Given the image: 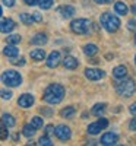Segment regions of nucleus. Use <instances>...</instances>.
<instances>
[{
	"instance_id": "8",
	"label": "nucleus",
	"mask_w": 136,
	"mask_h": 146,
	"mask_svg": "<svg viewBox=\"0 0 136 146\" xmlns=\"http://www.w3.org/2000/svg\"><path fill=\"white\" fill-rule=\"evenodd\" d=\"M54 135L60 140H69L72 137V130H70V127H67L65 124H60V126L56 127V133H54Z\"/></svg>"
},
{
	"instance_id": "22",
	"label": "nucleus",
	"mask_w": 136,
	"mask_h": 146,
	"mask_svg": "<svg viewBox=\"0 0 136 146\" xmlns=\"http://www.w3.org/2000/svg\"><path fill=\"white\" fill-rule=\"evenodd\" d=\"M2 123L6 126V127H13L16 124V120L13 118V115H10V114H3L2 115Z\"/></svg>"
},
{
	"instance_id": "28",
	"label": "nucleus",
	"mask_w": 136,
	"mask_h": 146,
	"mask_svg": "<svg viewBox=\"0 0 136 146\" xmlns=\"http://www.w3.org/2000/svg\"><path fill=\"white\" fill-rule=\"evenodd\" d=\"M38 145H41V146H51V145H53V142H51V139H50V137H48V135H44V136H41V137H40Z\"/></svg>"
},
{
	"instance_id": "12",
	"label": "nucleus",
	"mask_w": 136,
	"mask_h": 146,
	"mask_svg": "<svg viewBox=\"0 0 136 146\" xmlns=\"http://www.w3.org/2000/svg\"><path fill=\"white\" fill-rule=\"evenodd\" d=\"M59 13L63 16L65 19H69L73 15H76V9L73 7V6H70V5H65V6L59 7Z\"/></svg>"
},
{
	"instance_id": "36",
	"label": "nucleus",
	"mask_w": 136,
	"mask_h": 146,
	"mask_svg": "<svg viewBox=\"0 0 136 146\" xmlns=\"http://www.w3.org/2000/svg\"><path fill=\"white\" fill-rule=\"evenodd\" d=\"M32 16H34L35 22H41V21H43V15H40L38 12H34V13H32Z\"/></svg>"
},
{
	"instance_id": "33",
	"label": "nucleus",
	"mask_w": 136,
	"mask_h": 146,
	"mask_svg": "<svg viewBox=\"0 0 136 146\" xmlns=\"http://www.w3.org/2000/svg\"><path fill=\"white\" fill-rule=\"evenodd\" d=\"M2 3L6 7H13L15 6V0H2Z\"/></svg>"
},
{
	"instance_id": "14",
	"label": "nucleus",
	"mask_w": 136,
	"mask_h": 146,
	"mask_svg": "<svg viewBox=\"0 0 136 146\" xmlns=\"http://www.w3.org/2000/svg\"><path fill=\"white\" fill-rule=\"evenodd\" d=\"M3 54H5L6 57H9V58H15V57H18V56H19V50L16 48V45H15V44H9V45H6V47H5Z\"/></svg>"
},
{
	"instance_id": "38",
	"label": "nucleus",
	"mask_w": 136,
	"mask_h": 146,
	"mask_svg": "<svg viewBox=\"0 0 136 146\" xmlns=\"http://www.w3.org/2000/svg\"><path fill=\"white\" fill-rule=\"evenodd\" d=\"M129 129L130 130H136V115L133 120H130V123H129Z\"/></svg>"
},
{
	"instance_id": "1",
	"label": "nucleus",
	"mask_w": 136,
	"mask_h": 146,
	"mask_svg": "<svg viewBox=\"0 0 136 146\" xmlns=\"http://www.w3.org/2000/svg\"><path fill=\"white\" fill-rule=\"evenodd\" d=\"M65 88L59 83H51L48 85L44 91V95H43V100L47 102V104H51V105H56V104H60L65 98Z\"/></svg>"
},
{
	"instance_id": "3",
	"label": "nucleus",
	"mask_w": 136,
	"mask_h": 146,
	"mask_svg": "<svg viewBox=\"0 0 136 146\" xmlns=\"http://www.w3.org/2000/svg\"><path fill=\"white\" fill-rule=\"evenodd\" d=\"M116 91L117 94L121 96V98H129V96H132L136 91V83L133 79H126L125 80H121L120 83H117V86H116Z\"/></svg>"
},
{
	"instance_id": "16",
	"label": "nucleus",
	"mask_w": 136,
	"mask_h": 146,
	"mask_svg": "<svg viewBox=\"0 0 136 146\" xmlns=\"http://www.w3.org/2000/svg\"><path fill=\"white\" fill-rule=\"evenodd\" d=\"M113 76L116 79H125L127 76V67L126 66H117L113 69Z\"/></svg>"
},
{
	"instance_id": "20",
	"label": "nucleus",
	"mask_w": 136,
	"mask_h": 146,
	"mask_svg": "<svg viewBox=\"0 0 136 146\" xmlns=\"http://www.w3.org/2000/svg\"><path fill=\"white\" fill-rule=\"evenodd\" d=\"M114 10H116L117 15H127L129 7H127L126 3H123V2H116L114 3Z\"/></svg>"
},
{
	"instance_id": "19",
	"label": "nucleus",
	"mask_w": 136,
	"mask_h": 146,
	"mask_svg": "<svg viewBox=\"0 0 136 146\" xmlns=\"http://www.w3.org/2000/svg\"><path fill=\"white\" fill-rule=\"evenodd\" d=\"M47 41H48V38L45 34H37L31 40V44L32 45H44V44H47Z\"/></svg>"
},
{
	"instance_id": "9",
	"label": "nucleus",
	"mask_w": 136,
	"mask_h": 146,
	"mask_svg": "<svg viewBox=\"0 0 136 146\" xmlns=\"http://www.w3.org/2000/svg\"><path fill=\"white\" fill-rule=\"evenodd\" d=\"M117 142H119V136L116 135V133H113V131H107V133H104V135L101 136V145H104V146H111V145H117Z\"/></svg>"
},
{
	"instance_id": "2",
	"label": "nucleus",
	"mask_w": 136,
	"mask_h": 146,
	"mask_svg": "<svg viewBox=\"0 0 136 146\" xmlns=\"http://www.w3.org/2000/svg\"><path fill=\"white\" fill-rule=\"evenodd\" d=\"M100 22H101L103 28H104L107 32H110V34L117 32L119 28H120V19H119V16H116V15H113V13H108V12H105V13L101 15Z\"/></svg>"
},
{
	"instance_id": "18",
	"label": "nucleus",
	"mask_w": 136,
	"mask_h": 146,
	"mask_svg": "<svg viewBox=\"0 0 136 146\" xmlns=\"http://www.w3.org/2000/svg\"><path fill=\"white\" fill-rule=\"evenodd\" d=\"M31 58L35 60V62H43V60L45 58V51L43 50V48H37V50H32L29 53Z\"/></svg>"
},
{
	"instance_id": "43",
	"label": "nucleus",
	"mask_w": 136,
	"mask_h": 146,
	"mask_svg": "<svg viewBox=\"0 0 136 146\" xmlns=\"http://www.w3.org/2000/svg\"><path fill=\"white\" fill-rule=\"evenodd\" d=\"M135 42H136V36H135Z\"/></svg>"
},
{
	"instance_id": "6",
	"label": "nucleus",
	"mask_w": 136,
	"mask_h": 146,
	"mask_svg": "<svg viewBox=\"0 0 136 146\" xmlns=\"http://www.w3.org/2000/svg\"><path fill=\"white\" fill-rule=\"evenodd\" d=\"M107 127H108V120L104 118V117H100L97 121H94V123H91L88 126V133L92 135V136H95V135H100V133Z\"/></svg>"
},
{
	"instance_id": "17",
	"label": "nucleus",
	"mask_w": 136,
	"mask_h": 146,
	"mask_svg": "<svg viewBox=\"0 0 136 146\" xmlns=\"http://www.w3.org/2000/svg\"><path fill=\"white\" fill-rule=\"evenodd\" d=\"M105 108H107V104L101 102V104H95L91 110V114L95 115V117H101L104 113H105Z\"/></svg>"
},
{
	"instance_id": "26",
	"label": "nucleus",
	"mask_w": 136,
	"mask_h": 146,
	"mask_svg": "<svg viewBox=\"0 0 136 146\" xmlns=\"http://www.w3.org/2000/svg\"><path fill=\"white\" fill-rule=\"evenodd\" d=\"M31 124H32L35 129H41V127L44 126V120H43L41 117H38V115H35V117L31 118Z\"/></svg>"
},
{
	"instance_id": "13",
	"label": "nucleus",
	"mask_w": 136,
	"mask_h": 146,
	"mask_svg": "<svg viewBox=\"0 0 136 146\" xmlns=\"http://www.w3.org/2000/svg\"><path fill=\"white\" fill-rule=\"evenodd\" d=\"M0 27H2V28H0V29H2V32L3 34H10L12 31H13L15 29V27H16V23L13 22V21H12V19H6V18H3L2 19V25H0Z\"/></svg>"
},
{
	"instance_id": "23",
	"label": "nucleus",
	"mask_w": 136,
	"mask_h": 146,
	"mask_svg": "<svg viewBox=\"0 0 136 146\" xmlns=\"http://www.w3.org/2000/svg\"><path fill=\"white\" fill-rule=\"evenodd\" d=\"M35 130L37 129L32 124H27V126H23V129H22V135L25 137H32L35 135Z\"/></svg>"
},
{
	"instance_id": "11",
	"label": "nucleus",
	"mask_w": 136,
	"mask_h": 146,
	"mask_svg": "<svg viewBox=\"0 0 136 146\" xmlns=\"http://www.w3.org/2000/svg\"><path fill=\"white\" fill-rule=\"evenodd\" d=\"M34 96L31 95V94H23V95H21L19 96V100H18V105L21 107V108H29L32 104H34Z\"/></svg>"
},
{
	"instance_id": "10",
	"label": "nucleus",
	"mask_w": 136,
	"mask_h": 146,
	"mask_svg": "<svg viewBox=\"0 0 136 146\" xmlns=\"http://www.w3.org/2000/svg\"><path fill=\"white\" fill-rule=\"evenodd\" d=\"M61 62H63V60H61V56H60L59 51H53V53H50V56L47 57V66L50 69L57 67Z\"/></svg>"
},
{
	"instance_id": "21",
	"label": "nucleus",
	"mask_w": 136,
	"mask_h": 146,
	"mask_svg": "<svg viewBox=\"0 0 136 146\" xmlns=\"http://www.w3.org/2000/svg\"><path fill=\"white\" fill-rule=\"evenodd\" d=\"M83 53H85V56H88V57H94L98 53V47L95 44H86L83 47Z\"/></svg>"
},
{
	"instance_id": "34",
	"label": "nucleus",
	"mask_w": 136,
	"mask_h": 146,
	"mask_svg": "<svg viewBox=\"0 0 136 146\" xmlns=\"http://www.w3.org/2000/svg\"><path fill=\"white\" fill-rule=\"evenodd\" d=\"M2 98L3 100H10L12 98V92L10 91H2Z\"/></svg>"
},
{
	"instance_id": "15",
	"label": "nucleus",
	"mask_w": 136,
	"mask_h": 146,
	"mask_svg": "<svg viewBox=\"0 0 136 146\" xmlns=\"http://www.w3.org/2000/svg\"><path fill=\"white\" fill-rule=\"evenodd\" d=\"M61 63H63V66H65L66 69H69V70H73V69H76V67L79 66L78 58L72 57V56H67V57H65V60H63Z\"/></svg>"
},
{
	"instance_id": "40",
	"label": "nucleus",
	"mask_w": 136,
	"mask_h": 146,
	"mask_svg": "<svg viewBox=\"0 0 136 146\" xmlns=\"http://www.w3.org/2000/svg\"><path fill=\"white\" fill-rule=\"evenodd\" d=\"M129 110H130V113H132L133 115H136V102H133V104L130 105V108H129Z\"/></svg>"
},
{
	"instance_id": "31",
	"label": "nucleus",
	"mask_w": 136,
	"mask_h": 146,
	"mask_svg": "<svg viewBox=\"0 0 136 146\" xmlns=\"http://www.w3.org/2000/svg\"><path fill=\"white\" fill-rule=\"evenodd\" d=\"M54 133H56V127L53 124L45 126V135H54Z\"/></svg>"
},
{
	"instance_id": "32",
	"label": "nucleus",
	"mask_w": 136,
	"mask_h": 146,
	"mask_svg": "<svg viewBox=\"0 0 136 146\" xmlns=\"http://www.w3.org/2000/svg\"><path fill=\"white\" fill-rule=\"evenodd\" d=\"M127 28H129L130 31H136V21H135V19H130V21L127 22Z\"/></svg>"
},
{
	"instance_id": "30",
	"label": "nucleus",
	"mask_w": 136,
	"mask_h": 146,
	"mask_svg": "<svg viewBox=\"0 0 136 146\" xmlns=\"http://www.w3.org/2000/svg\"><path fill=\"white\" fill-rule=\"evenodd\" d=\"M7 129H9V127H6V126L2 123V129H0V131H2V133H0V139H2V140H6V139L9 137V131H7Z\"/></svg>"
},
{
	"instance_id": "5",
	"label": "nucleus",
	"mask_w": 136,
	"mask_h": 146,
	"mask_svg": "<svg viewBox=\"0 0 136 146\" xmlns=\"http://www.w3.org/2000/svg\"><path fill=\"white\" fill-rule=\"evenodd\" d=\"M2 80H3V83L6 85V86L16 88V86H21L22 76H21V73L16 72V70H6L2 75Z\"/></svg>"
},
{
	"instance_id": "27",
	"label": "nucleus",
	"mask_w": 136,
	"mask_h": 146,
	"mask_svg": "<svg viewBox=\"0 0 136 146\" xmlns=\"http://www.w3.org/2000/svg\"><path fill=\"white\" fill-rule=\"evenodd\" d=\"M53 3H54V0H40V2H38V5H40V7H41L43 10L50 9V7L53 6Z\"/></svg>"
},
{
	"instance_id": "4",
	"label": "nucleus",
	"mask_w": 136,
	"mask_h": 146,
	"mask_svg": "<svg viewBox=\"0 0 136 146\" xmlns=\"http://www.w3.org/2000/svg\"><path fill=\"white\" fill-rule=\"evenodd\" d=\"M70 29H72V32H75L78 35H85V34H88L89 29H91V21L86 19V18L73 19L70 22Z\"/></svg>"
},
{
	"instance_id": "29",
	"label": "nucleus",
	"mask_w": 136,
	"mask_h": 146,
	"mask_svg": "<svg viewBox=\"0 0 136 146\" xmlns=\"http://www.w3.org/2000/svg\"><path fill=\"white\" fill-rule=\"evenodd\" d=\"M6 40H7V42H9V44H15V45H16V44H19V42H21L22 36H21V35H18V34H16V35H9Z\"/></svg>"
},
{
	"instance_id": "39",
	"label": "nucleus",
	"mask_w": 136,
	"mask_h": 146,
	"mask_svg": "<svg viewBox=\"0 0 136 146\" xmlns=\"http://www.w3.org/2000/svg\"><path fill=\"white\" fill-rule=\"evenodd\" d=\"M23 2H25L28 6H35L37 3H38L40 2V0H23Z\"/></svg>"
},
{
	"instance_id": "24",
	"label": "nucleus",
	"mask_w": 136,
	"mask_h": 146,
	"mask_svg": "<svg viewBox=\"0 0 136 146\" xmlns=\"http://www.w3.org/2000/svg\"><path fill=\"white\" fill-rule=\"evenodd\" d=\"M19 18H21V22L23 23V25H28V27H29V25H32V23L35 22L34 16H32V15H29V13H22Z\"/></svg>"
},
{
	"instance_id": "25",
	"label": "nucleus",
	"mask_w": 136,
	"mask_h": 146,
	"mask_svg": "<svg viewBox=\"0 0 136 146\" xmlns=\"http://www.w3.org/2000/svg\"><path fill=\"white\" fill-rule=\"evenodd\" d=\"M75 108L73 107H66L65 110H61V113H60V115L63 117V118H70V117H73L75 115Z\"/></svg>"
},
{
	"instance_id": "35",
	"label": "nucleus",
	"mask_w": 136,
	"mask_h": 146,
	"mask_svg": "<svg viewBox=\"0 0 136 146\" xmlns=\"http://www.w3.org/2000/svg\"><path fill=\"white\" fill-rule=\"evenodd\" d=\"M12 64H15V66H23L25 64V58H19V60H13V62H10Z\"/></svg>"
},
{
	"instance_id": "42",
	"label": "nucleus",
	"mask_w": 136,
	"mask_h": 146,
	"mask_svg": "<svg viewBox=\"0 0 136 146\" xmlns=\"http://www.w3.org/2000/svg\"><path fill=\"white\" fill-rule=\"evenodd\" d=\"M135 64H136V56H135Z\"/></svg>"
},
{
	"instance_id": "41",
	"label": "nucleus",
	"mask_w": 136,
	"mask_h": 146,
	"mask_svg": "<svg viewBox=\"0 0 136 146\" xmlns=\"http://www.w3.org/2000/svg\"><path fill=\"white\" fill-rule=\"evenodd\" d=\"M130 10H132V13H133V15H136V5H133V6L130 7Z\"/></svg>"
},
{
	"instance_id": "7",
	"label": "nucleus",
	"mask_w": 136,
	"mask_h": 146,
	"mask_svg": "<svg viewBox=\"0 0 136 146\" xmlns=\"http://www.w3.org/2000/svg\"><path fill=\"white\" fill-rule=\"evenodd\" d=\"M85 76L86 79L89 80H100L105 76V72L101 70V69H95V67H88L85 70Z\"/></svg>"
},
{
	"instance_id": "37",
	"label": "nucleus",
	"mask_w": 136,
	"mask_h": 146,
	"mask_svg": "<svg viewBox=\"0 0 136 146\" xmlns=\"http://www.w3.org/2000/svg\"><path fill=\"white\" fill-rule=\"evenodd\" d=\"M95 3H98V5H110V3H113L114 0H94Z\"/></svg>"
}]
</instances>
